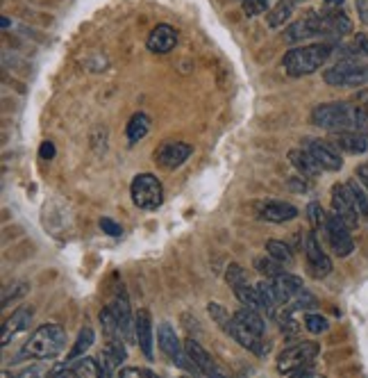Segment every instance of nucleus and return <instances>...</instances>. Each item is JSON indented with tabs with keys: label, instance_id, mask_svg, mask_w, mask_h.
<instances>
[{
	"label": "nucleus",
	"instance_id": "f257e3e1",
	"mask_svg": "<svg viewBox=\"0 0 368 378\" xmlns=\"http://www.w3.org/2000/svg\"><path fill=\"white\" fill-rule=\"evenodd\" d=\"M311 123L330 133L362 130V128L368 126V107L351 105V103H325L314 107Z\"/></svg>",
	"mask_w": 368,
	"mask_h": 378
},
{
	"label": "nucleus",
	"instance_id": "f03ea898",
	"mask_svg": "<svg viewBox=\"0 0 368 378\" xmlns=\"http://www.w3.org/2000/svg\"><path fill=\"white\" fill-rule=\"evenodd\" d=\"M64 346H66L64 328L57 324H43L23 344L18 358H25V360H50V358H57L64 351Z\"/></svg>",
	"mask_w": 368,
	"mask_h": 378
},
{
	"label": "nucleus",
	"instance_id": "7ed1b4c3",
	"mask_svg": "<svg viewBox=\"0 0 368 378\" xmlns=\"http://www.w3.org/2000/svg\"><path fill=\"white\" fill-rule=\"evenodd\" d=\"M330 55H332V48L327 43L298 46V48H291L284 55L282 67L291 78L311 76V73H316L330 60Z\"/></svg>",
	"mask_w": 368,
	"mask_h": 378
},
{
	"label": "nucleus",
	"instance_id": "20e7f679",
	"mask_svg": "<svg viewBox=\"0 0 368 378\" xmlns=\"http://www.w3.org/2000/svg\"><path fill=\"white\" fill-rule=\"evenodd\" d=\"M207 310H209L211 319H214L216 324L234 339V342H239L243 349H248V351H253L255 356H266V353H269V344L264 342V335L253 333V330L246 328L239 319L229 317L223 306H218V303H209Z\"/></svg>",
	"mask_w": 368,
	"mask_h": 378
},
{
	"label": "nucleus",
	"instance_id": "39448f33",
	"mask_svg": "<svg viewBox=\"0 0 368 378\" xmlns=\"http://www.w3.org/2000/svg\"><path fill=\"white\" fill-rule=\"evenodd\" d=\"M320 353V346L316 342H298L278 356V372L289 376H309L314 374L311 363Z\"/></svg>",
	"mask_w": 368,
	"mask_h": 378
},
{
	"label": "nucleus",
	"instance_id": "423d86ee",
	"mask_svg": "<svg viewBox=\"0 0 368 378\" xmlns=\"http://www.w3.org/2000/svg\"><path fill=\"white\" fill-rule=\"evenodd\" d=\"M130 194H132V203L141 210H157L164 201V187L153 173H139L132 180Z\"/></svg>",
	"mask_w": 368,
	"mask_h": 378
},
{
	"label": "nucleus",
	"instance_id": "0eeeda50",
	"mask_svg": "<svg viewBox=\"0 0 368 378\" xmlns=\"http://www.w3.org/2000/svg\"><path fill=\"white\" fill-rule=\"evenodd\" d=\"M323 80L332 87H362L368 85V64L344 62L323 73Z\"/></svg>",
	"mask_w": 368,
	"mask_h": 378
},
{
	"label": "nucleus",
	"instance_id": "6e6552de",
	"mask_svg": "<svg viewBox=\"0 0 368 378\" xmlns=\"http://www.w3.org/2000/svg\"><path fill=\"white\" fill-rule=\"evenodd\" d=\"M325 235H327V242L332 246V251L339 257H348L355 251V242H353V235H351V226L339 217V215H327L325 221Z\"/></svg>",
	"mask_w": 368,
	"mask_h": 378
},
{
	"label": "nucleus",
	"instance_id": "1a4fd4ad",
	"mask_svg": "<svg viewBox=\"0 0 368 378\" xmlns=\"http://www.w3.org/2000/svg\"><path fill=\"white\" fill-rule=\"evenodd\" d=\"M302 251H305V257H307V269L314 278H325V276H330V271H332V260H330L327 253L323 251L316 233L305 235Z\"/></svg>",
	"mask_w": 368,
	"mask_h": 378
},
{
	"label": "nucleus",
	"instance_id": "9d476101",
	"mask_svg": "<svg viewBox=\"0 0 368 378\" xmlns=\"http://www.w3.org/2000/svg\"><path fill=\"white\" fill-rule=\"evenodd\" d=\"M191 153H193V146H191V144H184V142H164L160 149L155 151V162H157L162 169L173 171V169L182 167V164L189 160Z\"/></svg>",
	"mask_w": 368,
	"mask_h": 378
},
{
	"label": "nucleus",
	"instance_id": "9b49d317",
	"mask_svg": "<svg viewBox=\"0 0 368 378\" xmlns=\"http://www.w3.org/2000/svg\"><path fill=\"white\" fill-rule=\"evenodd\" d=\"M332 212L339 215L351 228L360 226V210H357L355 201L351 196V189L348 185H334L332 187Z\"/></svg>",
	"mask_w": 368,
	"mask_h": 378
},
{
	"label": "nucleus",
	"instance_id": "f8f14e48",
	"mask_svg": "<svg viewBox=\"0 0 368 378\" xmlns=\"http://www.w3.org/2000/svg\"><path fill=\"white\" fill-rule=\"evenodd\" d=\"M109 310L114 312V317L118 321V328H121L125 342H132V337H134V319H132L130 301H127V294L123 290V285H121V288H116L114 299H112V303H109Z\"/></svg>",
	"mask_w": 368,
	"mask_h": 378
},
{
	"label": "nucleus",
	"instance_id": "ddd939ff",
	"mask_svg": "<svg viewBox=\"0 0 368 378\" xmlns=\"http://www.w3.org/2000/svg\"><path fill=\"white\" fill-rule=\"evenodd\" d=\"M305 149L314 155L316 162L323 167V171H339L344 167V160H341V155H339L334 144L323 142V140H307Z\"/></svg>",
	"mask_w": 368,
	"mask_h": 378
},
{
	"label": "nucleus",
	"instance_id": "4468645a",
	"mask_svg": "<svg viewBox=\"0 0 368 378\" xmlns=\"http://www.w3.org/2000/svg\"><path fill=\"white\" fill-rule=\"evenodd\" d=\"M52 376H80V378H100L105 376L103 372V365H100L96 358H87L82 356L80 360H66V365L57 367L52 372Z\"/></svg>",
	"mask_w": 368,
	"mask_h": 378
},
{
	"label": "nucleus",
	"instance_id": "2eb2a0df",
	"mask_svg": "<svg viewBox=\"0 0 368 378\" xmlns=\"http://www.w3.org/2000/svg\"><path fill=\"white\" fill-rule=\"evenodd\" d=\"M148 50L155 53V55H167L176 48L178 43V32L176 27H171L167 23H162L157 27H153V32L148 34Z\"/></svg>",
	"mask_w": 368,
	"mask_h": 378
},
{
	"label": "nucleus",
	"instance_id": "dca6fc26",
	"mask_svg": "<svg viewBox=\"0 0 368 378\" xmlns=\"http://www.w3.org/2000/svg\"><path fill=\"white\" fill-rule=\"evenodd\" d=\"M134 339L141 346L143 356L153 358V319L148 310H139L134 315Z\"/></svg>",
	"mask_w": 368,
	"mask_h": 378
},
{
	"label": "nucleus",
	"instance_id": "f3484780",
	"mask_svg": "<svg viewBox=\"0 0 368 378\" xmlns=\"http://www.w3.org/2000/svg\"><path fill=\"white\" fill-rule=\"evenodd\" d=\"M125 337H114V339H107V344L103 349V353H100V365H103V372L105 376H112L121 363L125 360V344H123Z\"/></svg>",
	"mask_w": 368,
	"mask_h": 378
},
{
	"label": "nucleus",
	"instance_id": "a211bd4d",
	"mask_svg": "<svg viewBox=\"0 0 368 378\" xmlns=\"http://www.w3.org/2000/svg\"><path fill=\"white\" fill-rule=\"evenodd\" d=\"M260 217L271 221V224H287V221H293L298 217V208L284 201H266L260 208Z\"/></svg>",
	"mask_w": 368,
	"mask_h": 378
},
{
	"label": "nucleus",
	"instance_id": "6ab92c4d",
	"mask_svg": "<svg viewBox=\"0 0 368 378\" xmlns=\"http://www.w3.org/2000/svg\"><path fill=\"white\" fill-rule=\"evenodd\" d=\"M30 321H32V310L30 308H18L12 312V317L5 319V324H3V346L9 344V339L16 337L18 333H23V330L30 326Z\"/></svg>",
	"mask_w": 368,
	"mask_h": 378
},
{
	"label": "nucleus",
	"instance_id": "aec40b11",
	"mask_svg": "<svg viewBox=\"0 0 368 378\" xmlns=\"http://www.w3.org/2000/svg\"><path fill=\"white\" fill-rule=\"evenodd\" d=\"M184 349H187V353H189L191 360L198 365V370L202 372V376H223L216 370V365H214V360H211V356L200 346V342H196V339H187V342H184Z\"/></svg>",
	"mask_w": 368,
	"mask_h": 378
},
{
	"label": "nucleus",
	"instance_id": "412c9836",
	"mask_svg": "<svg viewBox=\"0 0 368 378\" xmlns=\"http://www.w3.org/2000/svg\"><path fill=\"white\" fill-rule=\"evenodd\" d=\"M334 146H339V149L351 155H362L368 151V140L360 130H344V133H337Z\"/></svg>",
	"mask_w": 368,
	"mask_h": 378
},
{
	"label": "nucleus",
	"instance_id": "4be33fe9",
	"mask_svg": "<svg viewBox=\"0 0 368 378\" xmlns=\"http://www.w3.org/2000/svg\"><path fill=\"white\" fill-rule=\"evenodd\" d=\"M289 160H291L293 167H296L305 178H316V176H320V171H323V167H320V164L316 162V158L307 149L291 151L289 153Z\"/></svg>",
	"mask_w": 368,
	"mask_h": 378
},
{
	"label": "nucleus",
	"instance_id": "5701e85b",
	"mask_svg": "<svg viewBox=\"0 0 368 378\" xmlns=\"http://www.w3.org/2000/svg\"><path fill=\"white\" fill-rule=\"evenodd\" d=\"M311 36H318L316 32V25L311 21V16L302 18V21H296L287 27V32H284V39L289 43H298V41H307Z\"/></svg>",
	"mask_w": 368,
	"mask_h": 378
},
{
	"label": "nucleus",
	"instance_id": "b1692460",
	"mask_svg": "<svg viewBox=\"0 0 368 378\" xmlns=\"http://www.w3.org/2000/svg\"><path fill=\"white\" fill-rule=\"evenodd\" d=\"M234 319H239L246 328H250L253 333H257V335H264L266 333V324H264V319L260 317V310L241 308V310L234 312Z\"/></svg>",
	"mask_w": 368,
	"mask_h": 378
},
{
	"label": "nucleus",
	"instance_id": "393cba45",
	"mask_svg": "<svg viewBox=\"0 0 368 378\" xmlns=\"http://www.w3.org/2000/svg\"><path fill=\"white\" fill-rule=\"evenodd\" d=\"M293 5H296L293 0H280V3L275 5L269 14H266V23H269L271 27H282L291 18Z\"/></svg>",
	"mask_w": 368,
	"mask_h": 378
},
{
	"label": "nucleus",
	"instance_id": "a878e982",
	"mask_svg": "<svg viewBox=\"0 0 368 378\" xmlns=\"http://www.w3.org/2000/svg\"><path fill=\"white\" fill-rule=\"evenodd\" d=\"M94 339H96V335H94V328H82L80 330V335H78V339H76V344H73V349L69 351V356H66V360H76V358H82L91 346H94Z\"/></svg>",
	"mask_w": 368,
	"mask_h": 378
},
{
	"label": "nucleus",
	"instance_id": "bb28decb",
	"mask_svg": "<svg viewBox=\"0 0 368 378\" xmlns=\"http://www.w3.org/2000/svg\"><path fill=\"white\" fill-rule=\"evenodd\" d=\"M266 253L271 257H275L278 262H282L284 266H291L293 264V251L289 244L280 242V239H269L266 242Z\"/></svg>",
	"mask_w": 368,
	"mask_h": 378
},
{
	"label": "nucleus",
	"instance_id": "cd10ccee",
	"mask_svg": "<svg viewBox=\"0 0 368 378\" xmlns=\"http://www.w3.org/2000/svg\"><path fill=\"white\" fill-rule=\"evenodd\" d=\"M150 130V119L146 114H134L130 119V123H127V140H130L132 144L134 142H141L146 135H148Z\"/></svg>",
	"mask_w": 368,
	"mask_h": 378
},
{
	"label": "nucleus",
	"instance_id": "c85d7f7f",
	"mask_svg": "<svg viewBox=\"0 0 368 378\" xmlns=\"http://www.w3.org/2000/svg\"><path fill=\"white\" fill-rule=\"evenodd\" d=\"M346 185H348V189H351V196L355 201L357 210H360V217L368 221V196H366V191L362 189V182H357L353 178V180H348Z\"/></svg>",
	"mask_w": 368,
	"mask_h": 378
},
{
	"label": "nucleus",
	"instance_id": "c756f323",
	"mask_svg": "<svg viewBox=\"0 0 368 378\" xmlns=\"http://www.w3.org/2000/svg\"><path fill=\"white\" fill-rule=\"evenodd\" d=\"M255 269L260 271L262 276H266V278H275V276H280L284 271V264L269 255V257H257Z\"/></svg>",
	"mask_w": 368,
	"mask_h": 378
},
{
	"label": "nucleus",
	"instance_id": "7c9ffc66",
	"mask_svg": "<svg viewBox=\"0 0 368 378\" xmlns=\"http://www.w3.org/2000/svg\"><path fill=\"white\" fill-rule=\"evenodd\" d=\"M307 219H309V224L314 230L325 228L327 215H325L323 205H320V203H309V205H307Z\"/></svg>",
	"mask_w": 368,
	"mask_h": 378
},
{
	"label": "nucleus",
	"instance_id": "2f4dec72",
	"mask_svg": "<svg viewBox=\"0 0 368 378\" xmlns=\"http://www.w3.org/2000/svg\"><path fill=\"white\" fill-rule=\"evenodd\" d=\"M327 326H330L327 319L320 317V315H307V317H305V328L309 330V333H314V335L325 333Z\"/></svg>",
	"mask_w": 368,
	"mask_h": 378
},
{
	"label": "nucleus",
	"instance_id": "473e14b6",
	"mask_svg": "<svg viewBox=\"0 0 368 378\" xmlns=\"http://www.w3.org/2000/svg\"><path fill=\"white\" fill-rule=\"evenodd\" d=\"M241 3H243L246 16H260L266 12V7H269V0H241Z\"/></svg>",
	"mask_w": 368,
	"mask_h": 378
},
{
	"label": "nucleus",
	"instance_id": "72a5a7b5",
	"mask_svg": "<svg viewBox=\"0 0 368 378\" xmlns=\"http://www.w3.org/2000/svg\"><path fill=\"white\" fill-rule=\"evenodd\" d=\"M100 228H103V233H107L109 237H121L123 235V228L116 224V221H112L109 217L100 219Z\"/></svg>",
	"mask_w": 368,
	"mask_h": 378
},
{
	"label": "nucleus",
	"instance_id": "f704fd0d",
	"mask_svg": "<svg viewBox=\"0 0 368 378\" xmlns=\"http://www.w3.org/2000/svg\"><path fill=\"white\" fill-rule=\"evenodd\" d=\"M348 50H353L355 55H368V39L366 34H357V39L348 46Z\"/></svg>",
	"mask_w": 368,
	"mask_h": 378
},
{
	"label": "nucleus",
	"instance_id": "c9c22d12",
	"mask_svg": "<svg viewBox=\"0 0 368 378\" xmlns=\"http://www.w3.org/2000/svg\"><path fill=\"white\" fill-rule=\"evenodd\" d=\"M118 376H121V378H130V376H148V378H153L155 372L143 370V367H127V370H118Z\"/></svg>",
	"mask_w": 368,
	"mask_h": 378
},
{
	"label": "nucleus",
	"instance_id": "e433bc0d",
	"mask_svg": "<svg viewBox=\"0 0 368 378\" xmlns=\"http://www.w3.org/2000/svg\"><path fill=\"white\" fill-rule=\"evenodd\" d=\"M39 155H41V160H52V158H55V146H52V142H43L41 149H39Z\"/></svg>",
	"mask_w": 368,
	"mask_h": 378
},
{
	"label": "nucleus",
	"instance_id": "4c0bfd02",
	"mask_svg": "<svg viewBox=\"0 0 368 378\" xmlns=\"http://www.w3.org/2000/svg\"><path fill=\"white\" fill-rule=\"evenodd\" d=\"M357 178H360V182L368 189V162H364V164L357 167Z\"/></svg>",
	"mask_w": 368,
	"mask_h": 378
},
{
	"label": "nucleus",
	"instance_id": "58836bf2",
	"mask_svg": "<svg viewBox=\"0 0 368 378\" xmlns=\"http://www.w3.org/2000/svg\"><path fill=\"white\" fill-rule=\"evenodd\" d=\"M325 5H330V7H339V5H344L346 0H323Z\"/></svg>",
	"mask_w": 368,
	"mask_h": 378
}]
</instances>
